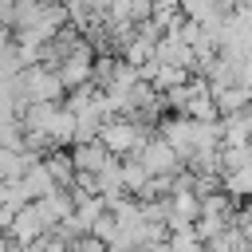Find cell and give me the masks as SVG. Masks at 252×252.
<instances>
[{"label":"cell","mask_w":252,"mask_h":252,"mask_svg":"<svg viewBox=\"0 0 252 252\" xmlns=\"http://www.w3.org/2000/svg\"><path fill=\"white\" fill-rule=\"evenodd\" d=\"M146 134H150V126H142V122L130 118V114H114V118H106V122L98 126V142H102L106 154H114V158H130V154L146 142Z\"/></svg>","instance_id":"obj_1"},{"label":"cell","mask_w":252,"mask_h":252,"mask_svg":"<svg viewBox=\"0 0 252 252\" xmlns=\"http://www.w3.org/2000/svg\"><path fill=\"white\" fill-rule=\"evenodd\" d=\"M130 158H138L150 177H154V173H177V169H181V158L173 154V146H169L161 134H146V142H142Z\"/></svg>","instance_id":"obj_2"},{"label":"cell","mask_w":252,"mask_h":252,"mask_svg":"<svg viewBox=\"0 0 252 252\" xmlns=\"http://www.w3.org/2000/svg\"><path fill=\"white\" fill-rule=\"evenodd\" d=\"M51 228L43 224V217H39V209L28 201V205H20L16 213H12V224H8V240L12 244H20V248H28V244H35L39 236H47Z\"/></svg>","instance_id":"obj_3"},{"label":"cell","mask_w":252,"mask_h":252,"mask_svg":"<svg viewBox=\"0 0 252 252\" xmlns=\"http://www.w3.org/2000/svg\"><path fill=\"white\" fill-rule=\"evenodd\" d=\"M158 126H161L158 134L173 146V154H177L181 165H185V158L193 154V118H185V114H169V118H161Z\"/></svg>","instance_id":"obj_4"},{"label":"cell","mask_w":252,"mask_h":252,"mask_svg":"<svg viewBox=\"0 0 252 252\" xmlns=\"http://www.w3.org/2000/svg\"><path fill=\"white\" fill-rule=\"evenodd\" d=\"M67 154H71V165H75V173H98L114 154H106V146L94 138V142H75V146H67Z\"/></svg>","instance_id":"obj_5"},{"label":"cell","mask_w":252,"mask_h":252,"mask_svg":"<svg viewBox=\"0 0 252 252\" xmlns=\"http://www.w3.org/2000/svg\"><path fill=\"white\" fill-rule=\"evenodd\" d=\"M20 185H24V197H28V201H39L43 193H51V189H55V181H51V173H47L43 158H35V161H28V165H24Z\"/></svg>","instance_id":"obj_6"},{"label":"cell","mask_w":252,"mask_h":252,"mask_svg":"<svg viewBox=\"0 0 252 252\" xmlns=\"http://www.w3.org/2000/svg\"><path fill=\"white\" fill-rule=\"evenodd\" d=\"M213 102H217V114H236V110H248V106H252L248 87H240V83L217 87V91H213Z\"/></svg>","instance_id":"obj_7"},{"label":"cell","mask_w":252,"mask_h":252,"mask_svg":"<svg viewBox=\"0 0 252 252\" xmlns=\"http://www.w3.org/2000/svg\"><path fill=\"white\" fill-rule=\"evenodd\" d=\"M43 165H47L55 189H71L75 185V165H71V154L67 150H47L43 154Z\"/></svg>","instance_id":"obj_8"},{"label":"cell","mask_w":252,"mask_h":252,"mask_svg":"<svg viewBox=\"0 0 252 252\" xmlns=\"http://www.w3.org/2000/svg\"><path fill=\"white\" fill-rule=\"evenodd\" d=\"M224 177V193L232 201H252V165H240V169H228L220 173Z\"/></svg>","instance_id":"obj_9"},{"label":"cell","mask_w":252,"mask_h":252,"mask_svg":"<svg viewBox=\"0 0 252 252\" xmlns=\"http://www.w3.org/2000/svg\"><path fill=\"white\" fill-rule=\"evenodd\" d=\"M189 79V71L185 67H169V63H158V71H154V79H150V87L158 91V94H165V91H173V87H181Z\"/></svg>","instance_id":"obj_10"},{"label":"cell","mask_w":252,"mask_h":252,"mask_svg":"<svg viewBox=\"0 0 252 252\" xmlns=\"http://www.w3.org/2000/svg\"><path fill=\"white\" fill-rule=\"evenodd\" d=\"M252 165V142H236V146H220V169H240Z\"/></svg>","instance_id":"obj_11"},{"label":"cell","mask_w":252,"mask_h":252,"mask_svg":"<svg viewBox=\"0 0 252 252\" xmlns=\"http://www.w3.org/2000/svg\"><path fill=\"white\" fill-rule=\"evenodd\" d=\"M0 205H4V209H20V205H28L20 177H8V181H0Z\"/></svg>","instance_id":"obj_12"},{"label":"cell","mask_w":252,"mask_h":252,"mask_svg":"<svg viewBox=\"0 0 252 252\" xmlns=\"http://www.w3.org/2000/svg\"><path fill=\"white\" fill-rule=\"evenodd\" d=\"M217 4H220V0H177L181 16H185V20H197V24H201V20H205V16H209Z\"/></svg>","instance_id":"obj_13"},{"label":"cell","mask_w":252,"mask_h":252,"mask_svg":"<svg viewBox=\"0 0 252 252\" xmlns=\"http://www.w3.org/2000/svg\"><path fill=\"white\" fill-rule=\"evenodd\" d=\"M8 12H12V0H0V24H8Z\"/></svg>","instance_id":"obj_14"},{"label":"cell","mask_w":252,"mask_h":252,"mask_svg":"<svg viewBox=\"0 0 252 252\" xmlns=\"http://www.w3.org/2000/svg\"><path fill=\"white\" fill-rule=\"evenodd\" d=\"M12 248H16V244L8 240V232H0V252H12Z\"/></svg>","instance_id":"obj_15"},{"label":"cell","mask_w":252,"mask_h":252,"mask_svg":"<svg viewBox=\"0 0 252 252\" xmlns=\"http://www.w3.org/2000/svg\"><path fill=\"white\" fill-rule=\"evenodd\" d=\"M248 252H252V240H248Z\"/></svg>","instance_id":"obj_16"}]
</instances>
